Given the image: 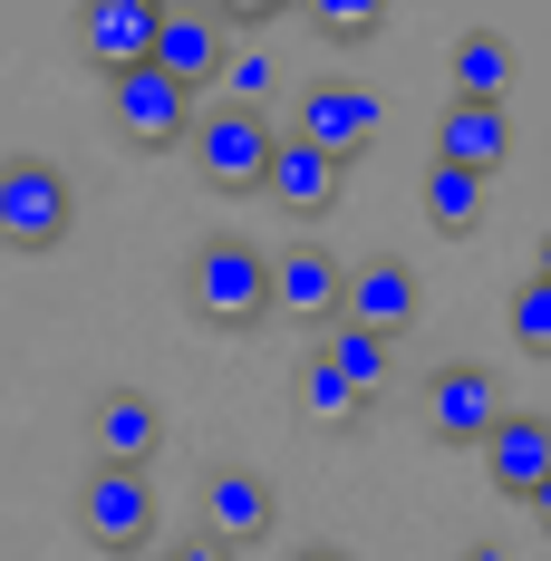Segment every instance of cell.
<instances>
[{
    "label": "cell",
    "mask_w": 551,
    "mask_h": 561,
    "mask_svg": "<svg viewBox=\"0 0 551 561\" xmlns=\"http://www.w3.org/2000/svg\"><path fill=\"white\" fill-rule=\"evenodd\" d=\"M272 523H280V494L252 465H214V474H204V523H194V533H214V542L242 552V542H272Z\"/></svg>",
    "instance_id": "11"
},
{
    "label": "cell",
    "mask_w": 551,
    "mask_h": 561,
    "mask_svg": "<svg viewBox=\"0 0 551 561\" xmlns=\"http://www.w3.org/2000/svg\"><path fill=\"white\" fill-rule=\"evenodd\" d=\"M272 310H280V320H300L310 339L338 320V262L320 252V242H290V252L272 262Z\"/></svg>",
    "instance_id": "14"
},
{
    "label": "cell",
    "mask_w": 551,
    "mask_h": 561,
    "mask_svg": "<svg viewBox=\"0 0 551 561\" xmlns=\"http://www.w3.org/2000/svg\"><path fill=\"white\" fill-rule=\"evenodd\" d=\"M184 156H194V174L214 184V194H252L262 184V156H272V126L252 107H194V126H184Z\"/></svg>",
    "instance_id": "5"
},
{
    "label": "cell",
    "mask_w": 551,
    "mask_h": 561,
    "mask_svg": "<svg viewBox=\"0 0 551 561\" xmlns=\"http://www.w3.org/2000/svg\"><path fill=\"white\" fill-rule=\"evenodd\" d=\"M262 204H280L290 224H330L338 194H348V165H330L320 146H300V136H272V156H262V184H252Z\"/></svg>",
    "instance_id": "8"
},
{
    "label": "cell",
    "mask_w": 551,
    "mask_h": 561,
    "mask_svg": "<svg viewBox=\"0 0 551 561\" xmlns=\"http://www.w3.org/2000/svg\"><path fill=\"white\" fill-rule=\"evenodd\" d=\"M272 88H280V58L262 49V39L222 58V107H252V116H262V98H272Z\"/></svg>",
    "instance_id": "22"
},
{
    "label": "cell",
    "mask_w": 551,
    "mask_h": 561,
    "mask_svg": "<svg viewBox=\"0 0 551 561\" xmlns=\"http://www.w3.org/2000/svg\"><path fill=\"white\" fill-rule=\"evenodd\" d=\"M368 407H378V397H358L320 348H300V416H310V426H338V436H348V426H368Z\"/></svg>",
    "instance_id": "19"
},
{
    "label": "cell",
    "mask_w": 551,
    "mask_h": 561,
    "mask_svg": "<svg viewBox=\"0 0 551 561\" xmlns=\"http://www.w3.org/2000/svg\"><path fill=\"white\" fill-rule=\"evenodd\" d=\"M503 330H513L523 358H551V290H542V280H523V290L503 300Z\"/></svg>",
    "instance_id": "23"
},
{
    "label": "cell",
    "mask_w": 551,
    "mask_h": 561,
    "mask_svg": "<svg viewBox=\"0 0 551 561\" xmlns=\"http://www.w3.org/2000/svg\"><path fill=\"white\" fill-rule=\"evenodd\" d=\"M416 300H426V280L406 272L397 252H368L358 272H338V320H358V330L397 339L406 320H416Z\"/></svg>",
    "instance_id": "10"
},
{
    "label": "cell",
    "mask_w": 551,
    "mask_h": 561,
    "mask_svg": "<svg viewBox=\"0 0 551 561\" xmlns=\"http://www.w3.org/2000/svg\"><path fill=\"white\" fill-rule=\"evenodd\" d=\"M445 78H455V107H503V88H513V39H503V30H464L455 58H445Z\"/></svg>",
    "instance_id": "17"
},
{
    "label": "cell",
    "mask_w": 551,
    "mask_h": 561,
    "mask_svg": "<svg viewBox=\"0 0 551 561\" xmlns=\"http://www.w3.org/2000/svg\"><path fill=\"white\" fill-rule=\"evenodd\" d=\"M136 561H146V552H136Z\"/></svg>",
    "instance_id": "30"
},
{
    "label": "cell",
    "mask_w": 551,
    "mask_h": 561,
    "mask_svg": "<svg viewBox=\"0 0 551 561\" xmlns=\"http://www.w3.org/2000/svg\"><path fill=\"white\" fill-rule=\"evenodd\" d=\"M532 280H542V290H551V232H542V242H532Z\"/></svg>",
    "instance_id": "26"
},
{
    "label": "cell",
    "mask_w": 551,
    "mask_h": 561,
    "mask_svg": "<svg viewBox=\"0 0 551 561\" xmlns=\"http://www.w3.org/2000/svg\"><path fill=\"white\" fill-rule=\"evenodd\" d=\"M523 504H532V523H542V533H551V474H542V484H532V494H523Z\"/></svg>",
    "instance_id": "25"
},
{
    "label": "cell",
    "mask_w": 551,
    "mask_h": 561,
    "mask_svg": "<svg viewBox=\"0 0 551 561\" xmlns=\"http://www.w3.org/2000/svg\"><path fill=\"white\" fill-rule=\"evenodd\" d=\"M310 348H320V358H330V368H338L358 397H378V388H387V368H397V358H387V339H378V330H358V320H330Z\"/></svg>",
    "instance_id": "20"
},
{
    "label": "cell",
    "mask_w": 551,
    "mask_h": 561,
    "mask_svg": "<svg viewBox=\"0 0 551 561\" xmlns=\"http://www.w3.org/2000/svg\"><path fill=\"white\" fill-rule=\"evenodd\" d=\"M416 214L464 242V232L484 224V174H455V165H436V156H426V174H416Z\"/></svg>",
    "instance_id": "18"
},
{
    "label": "cell",
    "mask_w": 551,
    "mask_h": 561,
    "mask_svg": "<svg viewBox=\"0 0 551 561\" xmlns=\"http://www.w3.org/2000/svg\"><path fill=\"white\" fill-rule=\"evenodd\" d=\"M88 446H97V465L146 474L156 446H165V407H156L146 388H107V397H97V416H88Z\"/></svg>",
    "instance_id": "12"
},
{
    "label": "cell",
    "mask_w": 551,
    "mask_h": 561,
    "mask_svg": "<svg viewBox=\"0 0 551 561\" xmlns=\"http://www.w3.org/2000/svg\"><path fill=\"white\" fill-rule=\"evenodd\" d=\"M542 426H551V416H542Z\"/></svg>",
    "instance_id": "29"
},
{
    "label": "cell",
    "mask_w": 551,
    "mask_h": 561,
    "mask_svg": "<svg viewBox=\"0 0 551 561\" xmlns=\"http://www.w3.org/2000/svg\"><path fill=\"white\" fill-rule=\"evenodd\" d=\"M474 455H484V484L523 504V494H532V484L551 474V426H542V407H503V416H494V436H484Z\"/></svg>",
    "instance_id": "13"
},
{
    "label": "cell",
    "mask_w": 551,
    "mask_h": 561,
    "mask_svg": "<svg viewBox=\"0 0 551 561\" xmlns=\"http://www.w3.org/2000/svg\"><path fill=\"white\" fill-rule=\"evenodd\" d=\"M165 561H242V552H232V542H214V533H184Z\"/></svg>",
    "instance_id": "24"
},
{
    "label": "cell",
    "mask_w": 551,
    "mask_h": 561,
    "mask_svg": "<svg viewBox=\"0 0 551 561\" xmlns=\"http://www.w3.org/2000/svg\"><path fill=\"white\" fill-rule=\"evenodd\" d=\"M290 561H348V552H330V542H310V552H290Z\"/></svg>",
    "instance_id": "28"
},
{
    "label": "cell",
    "mask_w": 551,
    "mask_h": 561,
    "mask_svg": "<svg viewBox=\"0 0 551 561\" xmlns=\"http://www.w3.org/2000/svg\"><path fill=\"white\" fill-rule=\"evenodd\" d=\"M290 136L320 146L330 165H348V156H368V146L387 136V98L368 88V78H310V88H300V116H290Z\"/></svg>",
    "instance_id": "3"
},
{
    "label": "cell",
    "mask_w": 551,
    "mask_h": 561,
    "mask_svg": "<svg viewBox=\"0 0 551 561\" xmlns=\"http://www.w3.org/2000/svg\"><path fill=\"white\" fill-rule=\"evenodd\" d=\"M503 156H513V116H503V107H455V98H445V116H436V165L484 174V184H494Z\"/></svg>",
    "instance_id": "15"
},
{
    "label": "cell",
    "mask_w": 551,
    "mask_h": 561,
    "mask_svg": "<svg viewBox=\"0 0 551 561\" xmlns=\"http://www.w3.org/2000/svg\"><path fill=\"white\" fill-rule=\"evenodd\" d=\"M78 533L97 542V552L136 561L156 542V474H126V465H88V484H78Z\"/></svg>",
    "instance_id": "4"
},
{
    "label": "cell",
    "mask_w": 551,
    "mask_h": 561,
    "mask_svg": "<svg viewBox=\"0 0 551 561\" xmlns=\"http://www.w3.org/2000/svg\"><path fill=\"white\" fill-rule=\"evenodd\" d=\"M455 561H513V552H494V542H464V552H455Z\"/></svg>",
    "instance_id": "27"
},
{
    "label": "cell",
    "mask_w": 551,
    "mask_h": 561,
    "mask_svg": "<svg viewBox=\"0 0 551 561\" xmlns=\"http://www.w3.org/2000/svg\"><path fill=\"white\" fill-rule=\"evenodd\" d=\"M416 416H426V436L436 446H484L503 416L494 378L474 368V358H445V368H426V388H416Z\"/></svg>",
    "instance_id": "6"
},
{
    "label": "cell",
    "mask_w": 551,
    "mask_h": 561,
    "mask_svg": "<svg viewBox=\"0 0 551 561\" xmlns=\"http://www.w3.org/2000/svg\"><path fill=\"white\" fill-rule=\"evenodd\" d=\"M184 300L214 320V330H252V320H272V262L252 252V242H194V262H184Z\"/></svg>",
    "instance_id": "2"
},
{
    "label": "cell",
    "mask_w": 551,
    "mask_h": 561,
    "mask_svg": "<svg viewBox=\"0 0 551 561\" xmlns=\"http://www.w3.org/2000/svg\"><path fill=\"white\" fill-rule=\"evenodd\" d=\"M222 58H232V20H214V10H156V39H146L156 78H174L194 98L204 78H222Z\"/></svg>",
    "instance_id": "9"
},
{
    "label": "cell",
    "mask_w": 551,
    "mask_h": 561,
    "mask_svg": "<svg viewBox=\"0 0 551 561\" xmlns=\"http://www.w3.org/2000/svg\"><path fill=\"white\" fill-rule=\"evenodd\" d=\"M97 107H107V126L126 146H184V126H194V98L174 78H156V68H116L97 88Z\"/></svg>",
    "instance_id": "7"
},
{
    "label": "cell",
    "mask_w": 551,
    "mask_h": 561,
    "mask_svg": "<svg viewBox=\"0 0 551 561\" xmlns=\"http://www.w3.org/2000/svg\"><path fill=\"white\" fill-rule=\"evenodd\" d=\"M78 224V184L58 156H0V242L10 252H58Z\"/></svg>",
    "instance_id": "1"
},
{
    "label": "cell",
    "mask_w": 551,
    "mask_h": 561,
    "mask_svg": "<svg viewBox=\"0 0 551 561\" xmlns=\"http://www.w3.org/2000/svg\"><path fill=\"white\" fill-rule=\"evenodd\" d=\"M310 30H320V49H368V39L387 30V10H378V0H320Z\"/></svg>",
    "instance_id": "21"
},
{
    "label": "cell",
    "mask_w": 551,
    "mask_h": 561,
    "mask_svg": "<svg viewBox=\"0 0 551 561\" xmlns=\"http://www.w3.org/2000/svg\"><path fill=\"white\" fill-rule=\"evenodd\" d=\"M146 39H156V0H88L78 10V49L97 58V78L146 68Z\"/></svg>",
    "instance_id": "16"
}]
</instances>
